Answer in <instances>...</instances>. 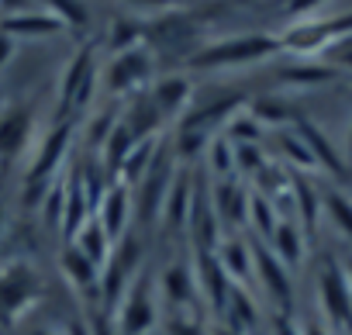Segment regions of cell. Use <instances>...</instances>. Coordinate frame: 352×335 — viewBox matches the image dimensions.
Instances as JSON below:
<instances>
[{
  "instance_id": "17",
  "label": "cell",
  "mask_w": 352,
  "mask_h": 335,
  "mask_svg": "<svg viewBox=\"0 0 352 335\" xmlns=\"http://www.w3.org/2000/svg\"><path fill=\"white\" fill-rule=\"evenodd\" d=\"M59 266H63V277H66L76 290H83V294H100V266H97L94 259H87L73 242H66V249H63V256H59Z\"/></svg>"
},
{
  "instance_id": "41",
  "label": "cell",
  "mask_w": 352,
  "mask_h": 335,
  "mask_svg": "<svg viewBox=\"0 0 352 335\" xmlns=\"http://www.w3.org/2000/svg\"><path fill=\"white\" fill-rule=\"evenodd\" d=\"M14 49H18V42H14V39H8L4 32H0V69H4V66L11 63V56H14Z\"/></svg>"
},
{
  "instance_id": "20",
  "label": "cell",
  "mask_w": 352,
  "mask_h": 335,
  "mask_svg": "<svg viewBox=\"0 0 352 335\" xmlns=\"http://www.w3.org/2000/svg\"><path fill=\"white\" fill-rule=\"evenodd\" d=\"M270 252H273L287 270L300 266V259H304V228H300L297 221H290V218H280V225H276L273 235H270Z\"/></svg>"
},
{
  "instance_id": "21",
  "label": "cell",
  "mask_w": 352,
  "mask_h": 335,
  "mask_svg": "<svg viewBox=\"0 0 352 335\" xmlns=\"http://www.w3.org/2000/svg\"><path fill=\"white\" fill-rule=\"evenodd\" d=\"M155 135L152 138H138L135 142V149L124 155V162L118 166V184H124V187H138L142 180H145V173L152 170V162H155Z\"/></svg>"
},
{
  "instance_id": "25",
  "label": "cell",
  "mask_w": 352,
  "mask_h": 335,
  "mask_svg": "<svg viewBox=\"0 0 352 335\" xmlns=\"http://www.w3.org/2000/svg\"><path fill=\"white\" fill-rule=\"evenodd\" d=\"M290 194H294V204H297L304 235L314 232V228H318V218H321V197H318V191H314L304 177H294V180H290Z\"/></svg>"
},
{
  "instance_id": "47",
  "label": "cell",
  "mask_w": 352,
  "mask_h": 335,
  "mask_svg": "<svg viewBox=\"0 0 352 335\" xmlns=\"http://www.w3.org/2000/svg\"><path fill=\"white\" fill-rule=\"evenodd\" d=\"M342 270H345V280H349V290H352V259H345Z\"/></svg>"
},
{
  "instance_id": "18",
  "label": "cell",
  "mask_w": 352,
  "mask_h": 335,
  "mask_svg": "<svg viewBox=\"0 0 352 335\" xmlns=\"http://www.w3.org/2000/svg\"><path fill=\"white\" fill-rule=\"evenodd\" d=\"M94 80H97L94 56H90V49H83V52H76V59L69 63V73L63 80V111L66 107H80L87 100V90L94 87Z\"/></svg>"
},
{
  "instance_id": "29",
  "label": "cell",
  "mask_w": 352,
  "mask_h": 335,
  "mask_svg": "<svg viewBox=\"0 0 352 335\" xmlns=\"http://www.w3.org/2000/svg\"><path fill=\"white\" fill-rule=\"evenodd\" d=\"M249 225L270 242L273 228L280 225V215H276V204L263 194H249Z\"/></svg>"
},
{
  "instance_id": "34",
  "label": "cell",
  "mask_w": 352,
  "mask_h": 335,
  "mask_svg": "<svg viewBox=\"0 0 352 335\" xmlns=\"http://www.w3.org/2000/svg\"><path fill=\"white\" fill-rule=\"evenodd\" d=\"M232 145H235V142H232ZM263 166H266V155L259 152L256 142H242V145H235V173H249V177H256Z\"/></svg>"
},
{
  "instance_id": "11",
  "label": "cell",
  "mask_w": 352,
  "mask_h": 335,
  "mask_svg": "<svg viewBox=\"0 0 352 335\" xmlns=\"http://www.w3.org/2000/svg\"><path fill=\"white\" fill-rule=\"evenodd\" d=\"M35 128V111L28 104H11L0 111V159H14L25 152Z\"/></svg>"
},
{
  "instance_id": "8",
  "label": "cell",
  "mask_w": 352,
  "mask_h": 335,
  "mask_svg": "<svg viewBox=\"0 0 352 335\" xmlns=\"http://www.w3.org/2000/svg\"><path fill=\"white\" fill-rule=\"evenodd\" d=\"M194 280H197V294L208 301L211 311L225 314L228 307V297L235 290V283L228 280V273L221 270L218 256L214 252H197V266H194Z\"/></svg>"
},
{
  "instance_id": "50",
  "label": "cell",
  "mask_w": 352,
  "mask_h": 335,
  "mask_svg": "<svg viewBox=\"0 0 352 335\" xmlns=\"http://www.w3.org/2000/svg\"><path fill=\"white\" fill-rule=\"evenodd\" d=\"M349 155H352V131H349Z\"/></svg>"
},
{
  "instance_id": "40",
  "label": "cell",
  "mask_w": 352,
  "mask_h": 335,
  "mask_svg": "<svg viewBox=\"0 0 352 335\" xmlns=\"http://www.w3.org/2000/svg\"><path fill=\"white\" fill-rule=\"evenodd\" d=\"M321 4H324V0H294L290 11H294L297 18H304V21H307V14H311V11H318Z\"/></svg>"
},
{
  "instance_id": "14",
  "label": "cell",
  "mask_w": 352,
  "mask_h": 335,
  "mask_svg": "<svg viewBox=\"0 0 352 335\" xmlns=\"http://www.w3.org/2000/svg\"><path fill=\"white\" fill-rule=\"evenodd\" d=\"M0 32L8 39H32V42H42V39H52L59 32H66L49 11H21V14H11V18H0Z\"/></svg>"
},
{
  "instance_id": "32",
  "label": "cell",
  "mask_w": 352,
  "mask_h": 335,
  "mask_svg": "<svg viewBox=\"0 0 352 335\" xmlns=\"http://www.w3.org/2000/svg\"><path fill=\"white\" fill-rule=\"evenodd\" d=\"M259 131H263V128H259V121H256L252 111H235V114L228 118V125H225V138L235 142V145H242V142H256Z\"/></svg>"
},
{
  "instance_id": "48",
  "label": "cell",
  "mask_w": 352,
  "mask_h": 335,
  "mask_svg": "<svg viewBox=\"0 0 352 335\" xmlns=\"http://www.w3.org/2000/svg\"><path fill=\"white\" fill-rule=\"evenodd\" d=\"M4 225H8V211H4V204H0V232H4Z\"/></svg>"
},
{
  "instance_id": "7",
  "label": "cell",
  "mask_w": 352,
  "mask_h": 335,
  "mask_svg": "<svg viewBox=\"0 0 352 335\" xmlns=\"http://www.w3.org/2000/svg\"><path fill=\"white\" fill-rule=\"evenodd\" d=\"M69 138H73V125H69V121L59 125V128H52V131L45 135L42 149H35L32 166H28V187H35V191H45V187H49V180H52L56 170H59V162L66 159Z\"/></svg>"
},
{
  "instance_id": "13",
  "label": "cell",
  "mask_w": 352,
  "mask_h": 335,
  "mask_svg": "<svg viewBox=\"0 0 352 335\" xmlns=\"http://www.w3.org/2000/svg\"><path fill=\"white\" fill-rule=\"evenodd\" d=\"M159 290H162V301H166L176 314H184V311L194 304V294H197L194 266H187V263H173V266H166L162 277H159Z\"/></svg>"
},
{
  "instance_id": "5",
  "label": "cell",
  "mask_w": 352,
  "mask_h": 335,
  "mask_svg": "<svg viewBox=\"0 0 352 335\" xmlns=\"http://www.w3.org/2000/svg\"><path fill=\"white\" fill-rule=\"evenodd\" d=\"M318 301L331 328H352V290L338 263H324L318 273Z\"/></svg>"
},
{
  "instance_id": "44",
  "label": "cell",
  "mask_w": 352,
  "mask_h": 335,
  "mask_svg": "<svg viewBox=\"0 0 352 335\" xmlns=\"http://www.w3.org/2000/svg\"><path fill=\"white\" fill-rule=\"evenodd\" d=\"M335 56H338V63H342L345 69H352V45H349V42H338V45H335Z\"/></svg>"
},
{
  "instance_id": "30",
  "label": "cell",
  "mask_w": 352,
  "mask_h": 335,
  "mask_svg": "<svg viewBox=\"0 0 352 335\" xmlns=\"http://www.w3.org/2000/svg\"><path fill=\"white\" fill-rule=\"evenodd\" d=\"M135 142H138V138L128 131V125L118 121V125L111 128V135L100 142V145H104V159H107V166H114V170H118V166L124 162V155L135 149Z\"/></svg>"
},
{
  "instance_id": "10",
  "label": "cell",
  "mask_w": 352,
  "mask_h": 335,
  "mask_svg": "<svg viewBox=\"0 0 352 335\" xmlns=\"http://www.w3.org/2000/svg\"><path fill=\"white\" fill-rule=\"evenodd\" d=\"M252 266H256L252 277H259V283L266 287V294H270L280 307H287L290 297H294L290 270H287V266L270 252V246H263V242H252Z\"/></svg>"
},
{
  "instance_id": "49",
  "label": "cell",
  "mask_w": 352,
  "mask_h": 335,
  "mask_svg": "<svg viewBox=\"0 0 352 335\" xmlns=\"http://www.w3.org/2000/svg\"><path fill=\"white\" fill-rule=\"evenodd\" d=\"M32 335H63V332H49V328H42V332H32Z\"/></svg>"
},
{
  "instance_id": "42",
  "label": "cell",
  "mask_w": 352,
  "mask_h": 335,
  "mask_svg": "<svg viewBox=\"0 0 352 335\" xmlns=\"http://www.w3.org/2000/svg\"><path fill=\"white\" fill-rule=\"evenodd\" d=\"M124 4H131V8H138V11H166L173 0H124Z\"/></svg>"
},
{
  "instance_id": "15",
  "label": "cell",
  "mask_w": 352,
  "mask_h": 335,
  "mask_svg": "<svg viewBox=\"0 0 352 335\" xmlns=\"http://www.w3.org/2000/svg\"><path fill=\"white\" fill-rule=\"evenodd\" d=\"M214 218L218 225H228V228H239V225H249V191L239 187L235 180H221L214 187Z\"/></svg>"
},
{
  "instance_id": "35",
  "label": "cell",
  "mask_w": 352,
  "mask_h": 335,
  "mask_svg": "<svg viewBox=\"0 0 352 335\" xmlns=\"http://www.w3.org/2000/svg\"><path fill=\"white\" fill-rule=\"evenodd\" d=\"M328 76H331L328 66H300V69H287V80H294V83H321V80H328Z\"/></svg>"
},
{
  "instance_id": "37",
  "label": "cell",
  "mask_w": 352,
  "mask_h": 335,
  "mask_svg": "<svg viewBox=\"0 0 352 335\" xmlns=\"http://www.w3.org/2000/svg\"><path fill=\"white\" fill-rule=\"evenodd\" d=\"M169 335H208L194 318H187V314H173V321H169Z\"/></svg>"
},
{
  "instance_id": "33",
  "label": "cell",
  "mask_w": 352,
  "mask_h": 335,
  "mask_svg": "<svg viewBox=\"0 0 352 335\" xmlns=\"http://www.w3.org/2000/svg\"><path fill=\"white\" fill-rule=\"evenodd\" d=\"M280 145H283V155L297 166V170H318V162H314L307 142H304L297 131H283V135H280Z\"/></svg>"
},
{
  "instance_id": "46",
  "label": "cell",
  "mask_w": 352,
  "mask_h": 335,
  "mask_svg": "<svg viewBox=\"0 0 352 335\" xmlns=\"http://www.w3.org/2000/svg\"><path fill=\"white\" fill-rule=\"evenodd\" d=\"M208 335H239V332H235V328H228V325H221V328H211Z\"/></svg>"
},
{
  "instance_id": "4",
  "label": "cell",
  "mask_w": 352,
  "mask_h": 335,
  "mask_svg": "<svg viewBox=\"0 0 352 335\" xmlns=\"http://www.w3.org/2000/svg\"><path fill=\"white\" fill-rule=\"evenodd\" d=\"M142 242L135 239V235H124V239H118L114 242V252H111V259L104 263V270H100V301H104V307H118V301L124 297V290L138 280V270H142Z\"/></svg>"
},
{
  "instance_id": "27",
  "label": "cell",
  "mask_w": 352,
  "mask_h": 335,
  "mask_svg": "<svg viewBox=\"0 0 352 335\" xmlns=\"http://www.w3.org/2000/svg\"><path fill=\"white\" fill-rule=\"evenodd\" d=\"M321 211L328 215V221L352 242V197H345L342 191H331L321 197Z\"/></svg>"
},
{
  "instance_id": "39",
  "label": "cell",
  "mask_w": 352,
  "mask_h": 335,
  "mask_svg": "<svg viewBox=\"0 0 352 335\" xmlns=\"http://www.w3.org/2000/svg\"><path fill=\"white\" fill-rule=\"evenodd\" d=\"M273 335H300V325L283 311L280 318H273Z\"/></svg>"
},
{
  "instance_id": "12",
  "label": "cell",
  "mask_w": 352,
  "mask_h": 335,
  "mask_svg": "<svg viewBox=\"0 0 352 335\" xmlns=\"http://www.w3.org/2000/svg\"><path fill=\"white\" fill-rule=\"evenodd\" d=\"M169 173H173V170L155 155L152 170H148L145 180L138 184V211H142L145 221H159L162 204H166V194H169V187H173V177H169Z\"/></svg>"
},
{
  "instance_id": "6",
  "label": "cell",
  "mask_w": 352,
  "mask_h": 335,
  "mask_svg": "<svg viewBox=\"0 0 352 335\" xmlns=\"http://www.w3.org/2000/svg\"><path fill=\"white\" fill-rule=\"evenodd\" d=\"M148 69H152V59L145 49H128V52H118L107 69H104V87L107 94L114 97H124V94H135L145 80H148Z\"/></svg>"
},
{
  "instance_id": "2",
  "label": "cell",
  "mask_w": 352,
  "mask_h": 335,
  "mask_svg": "<svg viewBox=\"0 0 352 335\" xmlns=\"http://www.w3.org/2000/svg\"><path fill=\"white\" fill-rule=\"evenodd\" d=\"M42 297V277L28 259L0 263V321L18 325Z\"/></svg>"
},
{
  "instance_id": "31",
  "label": "cell",
  "mask_w": 352,
  "mask_h": 335,
  "mask_svg": "<svg viewBox=\"0 0 352 335\" xmlns=\"http://www.w3.org/2000/svg\"><path fill=\"white\" fill-rule=\"evenodd\" d=\"M208 152H211V170H214V177H218V180H232V177H235V145H232L228 138L214 135L211 145H208Z\"/></svg>"
},
{
  "instance_id": "3",
  "label": "cell",
  "mask_w": 352,
  "mask_h": 335,
  "mask_svg": "<svg viewBox=\"0 0 352 335\" xmlns=\"http://www.w3.org/2000/svg\"><path fill=\"white\" fill-rule=\"evenodd\" d=\"M111 318L118 325V335H148L159 325V297L148 273H138V280L124 290Z\"/></svg>"
},
{
  "instance_id": "43",
  "label": "cell",
  "mask_w": 352,
  "mask_h": 335,
  "mask_svg": "<svg viewBox=\"0 0 352 335\" xmlns=\"http://www.w3.org/2000/svg\"><path fill=\"white\" fill-rule=\"evenodd\" d=\"M300 335H335V332H331V325H324V321H304V325H300Z\"/></svg>"
},
{
  "instance_id": "24",
  "label": "cell",
  "mask_w": 352,
  "mask_h": 335,
  "mask_svg": "<svg viewBox=\"0 0 352 335\" xmlns=\"http://www.w3.org/2000/svg\"><path fill=\"white\" fill-rule=\"evenodd\" d=\"M225 325L235 328L239 335H249V332L259 325V307H256V301L249 297L245 287H235V290H232L228 307H225Z\"/></svg>"
},
{
  "instance_id": "36",
  "label": "cell",
  "mask_w": 352,
  "mask_h": 335,
  "mask_svg": "<svg viewBox=\"0 0 352 335\" xmlns=\"http://www.w3.org/2000/svg\"><path fill=\"white\" fill-rule=\"evenodd\" d=\"M135 39H138V25H118L111 35V45H114V52H128V49H138Z\"/></svg>"
},
{
  "instance_id": "28",
  "label": "cell",
  "mask_w": 352,
  "mask_h": 335,
  "mask_svg": "<svg viewBox=\"0 0 352 335\" xmlns=\"http://www.w3.org/2000/svg\"><path fill=\"white\" fill-rule=\"evenodd\" d=\"M42 11H49L63 28H87V21H90V11H87V4L83 0H42Z\"/></svg>"
},
{
  "instance_id": "38",
  "label": "cell",
  "mask_w": 352,
  "mask_h": 335,
  "mask_svg": "<svg viewBox=\"0 0 352 335\" xmlns=\"http://www.w3.org/2000/svg\"><path fill=\"white\" fill-rule=\"evenodd\" d=\"M90 325V335H118V325H114V318H111V311H100L94 321H87Z\"/></svg>"
},
{
  "instance_id": "22",
  "label": "cell",
  "mask_w": 352,
  "mask_h": 335,
  "mask_svg": "<svg viewBox=\"0 0 352 335\" xmlns=\"http://www.w3.org/2000/svg\"><path fill=\"white\" fill-rule=\"evenodd\" d=\"M73 246L87 256V259H94L100 270H104V263L111 259V252H114V239L104 232V225L97 221V218H90L76 235H73Z\"/></svg>"
},
{
  "instance_id": "26",
  "label": "cell",
  "mask_w": 352,
  "mask_h": 335,
  "mask_svg": "<svg viewBox=\"0 0 352 335\" xmlns=\"http://www.w3.org/2000/svg\"><path fill=\"white\" fill-rule=\"evenodd\" d=\"M297 135L307 142V149H311V155H314V162H318V170H328V173H342V159H338V152L331 149V142L314 128V125H307V121H300L297 125Z\"/></svg>"
},
{
  "instance_id": "23",
  "label": "cell",
  "mask_w": 352,
  "mask_h": 335,
  "mask_svg": "<svg viewBox=\"0 0 352 335\" xmlns=\"http://www.w3.org/2000/svg\"><path fill=\"white\" fill-rule=\"evenodd\" d=\"M190 208H194V191H190V180L180 177V180H173V187L166 194V204H162L159 221L169 225V228H180V225L190 221Z\"/></svg>"
},
{
  "instance_id": "16",
  "label": "cell",
  "mask_w": 352,
  "mask_h": 335,
  "mask_svg": "<svg viewBox=\"0 0 352 335\" xmlns=\"http://www.w3.org/2000/svg\"><path fill=\"white\" fill-rule=\"evenodd\" d=\"M214 256H218L221 270L228 273V280H232L235 287H242V283L256 273V266H252V246H249L245 239H239V235L221 239L218 249H214Z\"/></svg>"
},
{
  "instance_id": "9",
  "label": "cell",
  "mask_w": 352,
  "mask_h": 335,
  "mask_svg": "<svg viewBox=\"0 0 352 335\" xmlns=\"http://www.w3.org/2000/svg\"><path fill=\"white\" fill-rule=\"evenodd\" d=\"M131 215H135V204H131V187H124V184H111L104 194H100V201H97V221L104 225V232L118 242V239H124L128 235V221H131Z\"/></svg>"
},
{
  "instance_id": "45",
  "label": "cell",
  "mask_w": 352,
  "mask_h": 335,
  "mask_svg": "<svg viewBox=\"0 0 352 335\" xmlns=\"http://www.w3.org/2000/svg\"><path fill=\"white\" fill-rule=\"evenodd\" d=\"M63 335H90V325L76 318V321H69V325H66V332H63Z\"/></svg>"
},
{
  "instance_id": "19",
  "label": "cell",
  "mask_w": 352,
  "mask_h": 335,
  "mask_svg": "<svg viewBox=\"0 0 352 335\" xmlns=\"http://www.w3.org/2000/svg\"><path fill=\"white\" fill-rule=\"evenodd\" d=\"M148 97H152L155 111L162 114V121L166 118H180L190 107V80L187 76H166V80H159L152 87Z\"/></svg>"
},
{
  "instance_id": "1",
  "label": "cell",
  "mask_w": 352,
  "mask_h": 335,
  "mask_svg": "<svg viewBox=\"0 0 352 335\" xmlns=\"http://www.w3.org/2000/svg\"><path fill=\"white\" fill-rule=\"evenodd\" d=\"M283 45L276 35H263V32H252V35H235V39H225V42H214V45H204L201 52L190 56V66L194 69H232V66H252V63H263L270 56H276Z\"/></svg>"
}]
</instances>
